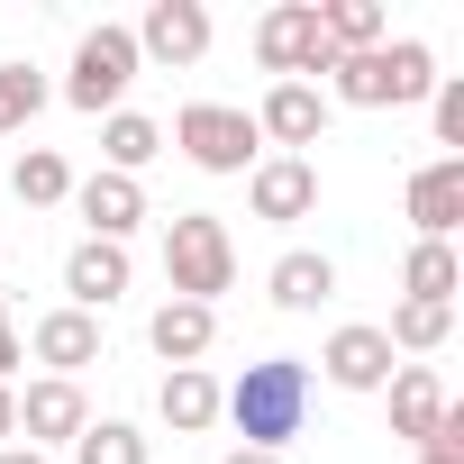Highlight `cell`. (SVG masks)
I'll return each mask as SVG.
<instances>
[{"label": "cell", "instance_id": "6da1fadb", "mask_svg": "<svg viewBox=\"0 0 464 464\" xmlns=\"http://www.w3.org/2000/svg\"><path fill=\"white\" fill-rule=\"evenodd\" d=\"M218 419L237 428L256 455H283V446L310 428V364H301V355H265V364H246L237 382L218 392Z\"/></svg>", "mask_w": 464, "mask_h": 464}, {"label": "cell", "instance_id": "7a4b0ae2", "mask_svg": "<svg viewBox=\"0 0 464 464\" xmlns=\"http://www.w3.org/2000/svg\"><path fill=\"white\" fill-rule=\"evenodd\" d=\"M319 92L346 101V110H410V101L437 92V55H428L419 37H382L373 55H337V73H328Z\"/></svg>", "mask_w": 464, "mask_h": 464}, {"label": "cell", "instance_id": "3957f363", "mask_svg": "<svg viewBox=\"0 0 464 464\" xmlns=\"http://www.w3.org/2000/svg\"><path fill=\"white\" fill-rule=\"evenodd\" d=\"M164 283H173V301L218 310V292L237 283V237H227V218H209V209H173L164 218Z\"/></svg>", "mask_w": 464, "mask_h": 464}, {"label": "cell", "instance_id": "277c9868", "mask_svg": "<svg viewBox=\"0 0 464 464\" xmlns=\"http://www.w3.org/2000/svg\"><path fill=\"white\" fill-rule=\"evenodd\" d=\"M146 64H137V37L119 28V19H101V28H82L73 37V64H64V101L82 110V119H110L119 101H128V82H137Z\"/></svg>", "mask_w": 464, "mask_h": 464}, {"label": "cell", "instance_id": "5b68a950", "mask_svg": "<svg viewBox=\"0 0 464 464\" xmlns=\"http://www.w3.org/2000/svg\"><path fill=\"white\" fill-rule=\"evenodd\" d=\"M173 146H182L200 173H256V164H265L256 110H237V101H182V110H173Z\"/></svg>", "mask_w": 464, "mask_h": 464}, {"label": "cell", "instance_id": "8992f818", "mask_svg": "<svg viewBox=\"0 0 464 464\" xmlns=\"http://www.w3.org/2000/svg\"><path fill=\"white\" fill-rule=\"evenodd\" d=\"M256 64L274 73V82H328L337 73V55H328V37H319V0H274V10L256 19Z\"/></svg>", "mask_w": 464, "mask_h": 464}, {"label": "cell", "instance_id": "52a82bcc", "mask_svg": "<svg viewBox=\"0 0 464 464\" xmlns=\"http://www.w3.org/2000/svg\"><path fill=\"white\" fill-rule=\"evenodd\" d=\"M137 37V64H200L209 55V10H200V0H146V19L128 28Z\"/></svg>", "mask_w": 464, "mask_h": 464}, {"label": "cell", "instance_id": "ba28073f", "mask_svg": "<svg viewBox=\"0 0 464 464\" xmlns=\"http://www.w3.org/2000/svg\"><path fill=\"white\" fill-rule=\"evenodd\" d=\"M328 110H337V101H328L319 82H274V92L256 101V137H265L274 155H301V146L328 137Z\"/></svg>", "mask_w": 464, "mask_h": 464}, {"label": "cell", "instance_id": "9c48e42d", "mask_svg": "<svg viewBox=\"0 0 464 464\" xmlns=\"http://www.w3.org/2000/svg\"><path fill=\"white\" fill-rule=\"evenodd\" d=\"M92 428V401H82V382H55V373H37L28 392H19V446H73Z\"/></svg>", "mask_w": 464, "mask_h": 464}, {"label": "cell", "instance_id": "30bf717a", "mask_svg": "<svg viewBox=\"0 0 464 464\" xmlns=\"http://www.w3.org/2000/svg\"><path fill=\"white\" fill-rule=\"evenodd\" d=\"M246 209L274 218V227L310 218V209H319V164H310V155H265V164L246 173Z\"/></svg>", "mask_w": 464, "mask_h": 464}, {"label": "cell", "instance_id": "8fae6325", "mask_svg": "<svg viewBox=\"0 0 464 464\" xmlns=\"http://www.w3.org/2000/svg\"><path fill=\"white\" fill-rule=\"evenodd\" d=\"M401 200H410V227H419V237L455 246V227H464V155H437V164H419Z\"/></svg>", "mask_w": 464, "mask_h": 464}, {"label": "cell", "instance_id": "7c38bea8", "mask_svg": "<svg viewBox=\"0 0 464 464\" xmlns=\"http://www.w3.org/2000/svg\"><path fill=\"white\" fill-rule=\"evenodd\" d=\"M128 283H137V265H128V246H101V237H82L73 256H64V310H110V301H128Z\"/></svg>", "mask_w": 464, "mask_h": 464}, {"label": "cell", "instance_id": "4fadbf2b", "mask_svg": "<svg viewBox=\"0 0 464 464\" xmlns=\"http://www.w3.org/2000/svg\"><path fill=\"white\" fill-rule=\"evenodd\" d=\"M28 355H37L55 382H82V373L101 364V319H92V310H46V319L28 328Z\"/></svg>", "mask_w": 464, "mask_h": 464}, {"label": "cell", "instance_id": "5bb4252c", "mask_svg": "<svg viewBox=\"0 0 464 464\" xmlns=\"http://www.w3.org/2000/svg\"><path fill=\"white\" fill-rule=\"evenodd\" d=\"M319 373H328L337 392H382V382L401 373V355H392V337H382V328H364V319H355V328H337V337L319 346Z\"/></svg>", "mask_w": 464, "mask_h": 464}, {"label": "cell", "instance_id": "9a60e30c", "mask_svg": "<svg viewBox=\"0 0 464 464\" xmlns=\"http://www.w3.org/2000/svg\"><path fill=\"white\" fill-rule=\"evenodd\" d=\"M73 209H82V227L101 246H128L137 227H146V182H128V173H92V182H73Z\"/></svg>", "mask_w": 464, "mask_h": 464}, {"label": "cell", "instance_id": "2e32d148", "mask_svg": "<svg viewBox=\"0 0 464 464\" xmlns=\"http://www.w3.org/2000/svg\"><path fill=\"white\" fill-rule=\"evenodd\" d=\"M146 346L164 355V373H182V364H200V355L218 346V310H200V301H155Z\"/></svg>", "mask_w": 464, "mask_h": 464}, {"label": "cell", "instance_id": "e0dca14e", "mask_svg": "<svg viewBox=\"0 0 464 464\" xmlns=\"http://www.w3.org/2000/svg\"><path fill=\"white\" fill-rule=\"evenodd\" d=\"M382 392H392V437H410V446H428V437H437V419L455 410V401H446V382H437L428 364H401Z\"/></svg>", "mask_w": 464, "mask_h": 464}, {"label": "cell", "instance_id": "ac0fdd59", "mask_svg": "<svg viewBox=\"0 0 464 464\" xmlns=\"http://www.w3.org/2000/svg\"><path fill=\"white\" fill-rule=\"evenodd\" d=\"M155 419H164L173 437H200V428H218V382H209V364H182V373H164V382H155Z\"/></svg>", "mask_w": 464, "mask_h": 464}, {"label": "cell", "instance_id": "d6986e66", "mask_svg": "<svg viewBox=\"0 0 464 464\" xmlns=\"http://www.w3.org/2000/svg\"><path fill=\"white\" fill-rule=\"evenodd\" d=\"M155 155H164V128H155L146 110H110V119H101V173H128V182H137Z\"/></svg>", "mask_w": 464, "mask_h": 464}, {"label": "cell", "instance_id": "ffe728a7", "mask_svg": "<svg viewBox=\"0 0 464 464\" xmlns=\"http://www.w3.org/2000/svg\"><path fill=\"white\" fill-rule=\"evenodd\" d=\"M265 292H274V310H319V301H337V265L310 256V246H292V256H274Z\"/></svg>", "mask_w": 464, "mask_h": 464}, {"label": "cell", "instance_id": "44dd1931", "mask_svg": "<svg viewBox=\"0 0 464 464\" xmlns=\"http://www.w3.org/2000/svg\"><path fill=\"white\" fill-rule=\"evenodd\" d=\"M319 37H328V55H373L392 37V19H382V0H319Z\"/></svg>", "mask_w": 464, "mask_h": 464}, {"label": "cell", "instance_id": "7402d4cb", "mask_svg": "<svg viewBox=\"0 0 464 464\" xmlns=\"http://www.w3.org/2000/svg\"><path fill=\"white\" fill-rule=\"evenodd\" d=\"M455 292H464V265H455V246L419 237V246L401 256V301H446V310H455Z\"/></svg>", "mask_w": 464, "mask_h": 464}, {"label": "cell", "instance_id": "603a6c76", "mask_svg": "<svg viewBox=\"0 0 464 464\" xmlns=\"http://www.w3.org/2000/svg\"><path fill=\"white\" fill-rule=\"evenodd\" d=\"M10 191H19L28 209H55V200H73V164H64L55 146H28V155L10 164Z\"/></svg>", "mask_w": 464, "mask_h": 464}, {"label": "cell", "instance_id": "cb8c5ba5", "mask_svg": "<svg viewBox=\"0 0 464 464\" xmlns=\"http://www.w3.org/2000/svg\"><path fill=\"white\" fill-rule=\"evenodd\" d=\"M382 337H392V355H437V346L455 337V310H446V301H401Z\"/></svg>", "mask_w": 464, "mask_h": 464}, {"label": "cell", "instance_id": "d4e9b609", "mask_svg": "<svg viewBox=\"0 0 464 464\" xmlns=\"http://www.w3.org/2000/svg\"><path fill=\"white\" fill-rule=\"evenodd\" d=\"M73 464H146V428L137 419H92L73 437Z\"/></svg>", "mask_w": 464, "mask_h": 464}, {"label": "cell", "instance_id": "484cf974", "mask_svg": "<svg viewBox=\"0 0 464 464\" xmlns=\"http://www.w3.org/2000/svg\"><path fill=\"white\" fill-rule=\"evenodd\" d=\"M37 110H46V73L37 64H0V137H28Z\"/></svg>", "mask_w": 464, "mask_h": 464}, {"label": "cell", "instance_id": "4316f807", "mask_svg": "<svg viewBox=\"0 0 464 464\" xmlns=\"http://www.w3.org/2000/svg\"><path fill=\"white\" fill-rule=\"evenodd\" d=\"M428 119H437V146H446V155H464V73H437Z\"/></svg>", "mask_w": 464, "mask_h": 464}, {"label": "cell", "instance_id": "83f0119b", "mask_svg": "<svg viewBox=\"0 0 464 464\" xmlns=\"http://www.w3.org/2000/svg\"><path fill=\"white\" fill-rule=\"evenodd\" d=\"M19 364H28V337H19V328H0V382H19Z\"/></svg>", "mask_w": 464, "mask_h": 464}, {"label": "cell", "instance_id": "f1b7e54d", "mask_svg": "<svg viewBox=\"0 0 464 464\" xmlns=\"http://www.w3.org/2000/svg\"><path fill=\"white\" fill-rule=\"evenodd\" d=\"M19 437V382H0V446Z\"/></svg>", "mask_w": 464, "mask_h": 464}, {"label": "cell", "instance_id": "f546056e", "mask_svg": "<svg viewBox=\"0 0 464 464\" xmlns=\"http://www.w3.org/2000/svg\"><path fill=\"white\" fill-rule=\"evenodd\" d=\"M0 464H55V455H37V446H19V437H10V446H0Z\"/></svg>", "mask_w": 464, "mask_h": 464}, {"label": "cell", "instance_id": "4dcf8cb0", "mask_svg": "<svg viewBox=\"0 0 464 464\" xmlns=\"http://www.w3.org/2000/svg\"><path fill=\"white\" fill-rule=\"evenodd\" d=\"M218 464H283V455H256V446H227Z\"/></svg>", "mask_w": 464, "mask_h": 464}, {"label": "cell", "instance_id": "1f68e13d", "mask_svg": "<svg viewBox=\"0 0 464 464\" xmlns=\"http://www.w3.org/2000/svg\"><path fill=\"white\" fill-rule=\"evenodd\" d=\"M0 328H10V301H0Z\"/></svg>", "mask_w": 464, "mask_h": 464}, {"label": "cell", "instance_id": "d6a6232c", "mask_svg": "<svg viewBox=\"0 0 464 464\" xmlns=\"http://www.w3.org/2000/svg\"><path fill=\"white\" fill-rule=\"evenodd\" d=\"M419 464H446V455H419Z\"/></svg>", "mask_w": 464, "mask_h": 464}, {"label": "cell", "instance_id": "836d02e7", "mask_svg": "<svg viewBox=\"0 0 464 464\" xmlns=\"http://www.w3.org/2000/svg\"><path fill=\"white\" fill-rule=\"evenodd\" d=\"M0 265H10V246H0Z\"/></svg>", "mask_w": 464, "mask_h": 464}]
</instances>
